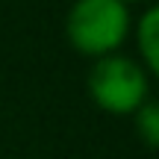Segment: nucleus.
<instances>
[{
	"label": "nucleus",
	"mask_w": 159,
	"mask_h": 159,
	"mask_svg": "<svg viewBox=\"0 0 159 159\" xmlns=\"http://www.w3.org/2000/svg\"><path fill=\"white\" fill-rule=\"evenodd\" d=\"M65 33L74 50L85 56H109L130 33V9L121 0H74L65 18Z\"/></svg>",
	"instance_id": "f257e3e1"
},
{
	"label": "nucleus",
	"mask_w": 159,
	"mask_h": 159,
	"mask_svg": "<svg viewBox=\"0 0 159 159\" xmlns=\"http://www.w3.org/2000/svg\"><path fill=\"white\" fill-rule=\"evenodd\" d=\"M136 130L148 148L159 150V100H144L136 109Z\"/></svg>",
	"instance_id": "20e7f679"
},
{
	"label": "nucleus",
	"mask_w": 159,
	"mask_h": 159,
	"mask_svg": "<svg viewBox=\"0 0 159 159\" xmlns=\"http://www.w3.org/2000/svg\"><path fill=\"white\" fill-rule=\"evenodd\" d=\"M121 3H142V0H121Z\"/></svg>",
	"instance_id": "39448f33"
},
{
	"label": "nucleus",
	"mask_w": 159,
	"mask_h": 159,
	"mask_svg": "<svg viewBox=\"0 0 159 159\" xmlns=\"http://www.w3.org/2000/svg\"><path fill=\"white\" fill-rule=\"evenodd\" d=\"M136 41H139V53H142L144 65L153 71V77L159 80V3L150 6L136 24Z\"/></svg>",
	"instance_id": "7ed1b4c3"
},
{
	"label": "nucleus",
	"mask_w": 159,
	"mask_h": 159,
	"mask_svg": "<svg viewBox=\"0 0 159 159\" xmlns=\"http://www.w3.org/2000/svg\"><path fill=\"white\" fill-rule=\"evenodd\" d=\"M89 94L103 112L136 115V109L148 100V74L130 56L109 53L94 59L89 71Z\"/></svg>",
	"instance_id": "f03ea898"
}]
</instances>
